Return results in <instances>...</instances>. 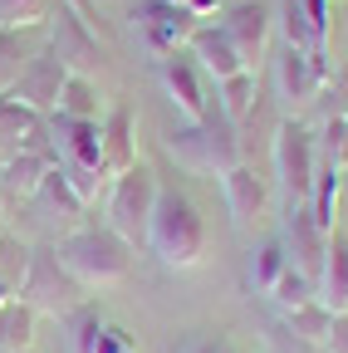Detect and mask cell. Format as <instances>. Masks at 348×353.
Returning <instances> with one entry per match:
<instances>
[{
  "instance_id": "ab89813d",
  "label": "cell",
  "mask_w": 348,
  "mask_h": 353,
  "mask_svg": "<svg viewBox=\"0 0 348 353\" xmlns=\"http://www.w3.org/2000/svg\"><path fill=\"white\" fill-rule=\"evenodd\" d=\"M221 353H236V348H226V343H221Z\"/></svg>"
},
{
  "instance_id": "ac0fdd59",
  "label": "cell",
  "mask_w": 348,
  "mask_h": 353,
  "mask_svg": "<svg viewBox=\"0 0 348 353\" xmlns=\"http://www.w3.org/2000/svg\"><path fill=\"white\" fill-rule=\"evenodd\" d=\"M187 50H192L196 69H201V74H211L216 83L245 69V64H240V54H236V44L226 39V30H221V25H196V34H192Z\"/></svg>"
},
{
  "instance_id": "ffe728a7",
  "label": "cell",
  "mask_w": 348,
  "mask_h": 353,
  "mask_svg": "<svg viewBox=\"0 0 348 353\" xmlns=\"http://www.w3.org/2000/svg\"><path fill=\"white\" fill-rule=\"evenodd\" d=\"M99 132H103V172L108 176H118V172H127V167L138 162V148H133V108H127V103H113L103 113Z\"/></svg>"
},
{
  "instance_id": "30bf717a",
  "label": "cell",
  "mask_w": 348,
  "mask_h": 353,
  "mask_svg": "<svg viewBox=\"0 0 348 353\" xmlns=\"http://www.w3.org/2000/svg\"><path fill=\"white\" fill-rule=\"evenodd\" d=\"M221 196H226V211L236 221V231L250 236L260 216H270V187L250 162H236L231 172H221Z\"/></svg>"
},
{
  "instance_id": "7c38bea8",
  "label": "cell",
  "mask_w": 348,
  "mask_h": 353,
  "mask_svg": "<svg viewBox=\"0 0 348 353\" xmlns=\"http://www.w3.org/2000/svg\"><path fill=\"white\" fill-rule=\"evenodd\" d=\"M270 25H275V15H270V6H260V0H240V6L226 10L221 30L236 44L245 69H260V59L270 54Z\"/></svg>"
},
{
  "instance_id": "7a4b0ae2",
  "label": "cell",
  "mask_w": 348,
  "mask_h": 353,
  "mask_svg": "<svg viewBox=\"0 0 348 353\" xmlns=\"http://www.w3.org/2000/svg\"><path fill=\"white\" fill-rule=\"evenodd\" d=\"M59 265L83 285V290H108L118 280H127L133 270V245L108 226H79L54 245Z\"/></svg>"
},
{
  "instance_id": "7bdbcfd3",
  "label": "cell",
  "mask_w": 348,
  "mask_h": 353,
  "mask_svg": "<svg viewBox=\"0 0 348 353\" xmlns=\"http://www.w3.org/2000/svg\"><path fill=\"white\" fill-rule=\"evenodd\" d=\"M0 231H6V221H0Z\"/></svg>"
},
{
  "instance_id": "f1b7e54d",
  "label": "cell",
  "mask_w": 348,
  "mask_h": 353,
  "mask_svg": "<svg viewBox=\"0 0 348 353\" xmlns=\"http://www.w3.org/2000/svg\"><path fill=\"white\" fill-rule=\"evenodd\" d=\"M34 196H45V201H50V211H54V216H69V221L89 211V206L79 201V192L69 187V176H64L59 167H50V176L39 182V192H34Z\"/></svg>"
},
{
  "instance_id": "277c9868",
  "label": "cell",
  "mask_w": 348,
  "mask_h": 353,
  "mask_svg": "<svg viewBox=\"0 0 348 353\" xmlns=\"http://www.w3.org/2000/svg\"><path fill=\"white\" fill-rule=\"evenodd\" d=\"M157 192H162V182L143 162H133L127 172H118L108 182V231H118L133 250L147 245V221H152Z\"/></svg>"
},
{
  "instance_id": "cb8c5ba5",
  "label": "cell",
  "mask_w": 348,
  "mask_h": 353,
  "mask_svg": "<svg viewBox=\"0 0 348 353\" xmlns=\"http://www.w3.org/2000/svg\"><path fill=\"white\" fill-rule=\"evenodd\" d=\"M255 94H260V79H255V69H240V74H231V79H221V83H216V103H221V113H226L231 123H240V118L250 113Z\"/></svg>"
},
{
  "instance_id": "3957f363",
  "label": "cell",
  "mask_w": 348,
  "mask_h": 353,
  "mask_svg": "<svg viewBox=\"0 0 348 353\" xmlns=\"http://www.w3.org/2000/svg\"><path fill=\"white\" fill-rule=\"evenodd\" d=\"M167 152L177 157L187 172H196V176H221V172H231L236 162H245L240 132H236V123L221 113V103H211V113H206L201 123H187V128L172 132V138H167Z\"/></svg>"
},
{
  "instance_id": "52a82bcc",
  "label": "cell",
  "mask_w": 348,
  "mask_h": 353,
  "mask_svg": "<svg viewBox=\"0 0 348 353\" xmlns=\"http://www.w3.org/2000/svg\"><path fill=\"white\" fill-rule=\"evenodd\" d=\"M329 74H334L329 50H289V44H285V54L275 59V88H280V99H285L289 108L314 103V99L324 94Z\"/></svg>"
},
{
  "instance_id": "484cf974",
  "label": "cell",
  "mask_w": 348,
  "mask_h": 353,
  "mask_svg": "<svg viewBox=\"0 0 348 353\" xmlns=\"http://www.w3.org/2000/svg\"><path fill=\"white\" fill-rule=\"evenodd\" d=\"M30 260H34V250H30L20 236L0 231V285H6L10 294H20V285H25V275H30Z\"/></svg>"
},
{
  "instance_id": "6da1fadb",
  "label": "cell",
  "mask_w": 348,
  "mask_h": 353,
  "mask_svg": "<svg viewBox=\"0 0 348 353\" xmlns=\"http://www.w3.org/2000/svg\"><path fill=\"white\" fill-rule=\"evenodd\" d=\"M147 250L167 265V270H192L206 255V226H201V211L192 206L187 192L177 187H162L152 221H147Z\"/></svg>"
},
{
  "instance_id": "f6af8a7d",
  "label": "cell",
  "mask_w": 348,
  "mask_h": 353,
  "mask_svg": "<svg viewBox=\"0 0 348 353\" xmlns=\"http://www.w3.org/2000/svg\"><path fill=\"white\" fill-rule=\"evenodd\" d=\"M314 353H319V348H314Z\"/></svg>"
},
{
  "instance_id": "d6a6232c",
  "label": "cell",
  "mask_w": 348,
  "mask_h": 353,
  "mask_svg": "<svg viewBox=\"0 0 348 353\" xmlns=\"http://www.w3.org/2000/svg\"><path fill=\"white\" fill-rule=\"evenodd\" d=\"M0 25H10V30H20V25H50L45 20V0H0Z\"/></svg>"
},
{
  "instance_id": "f35d334b",
  "label": "cell",
  "mask_w": 348,
  "mask_h": 353,
  "mask_svg": "<svg viewBox=\"0 0 348 353\" xmlns=\"http://www.w3.org/2000/svg\"><path fill=\"white\" fill-rule=\"evenodd\" d=\"M192 353H221V343H196Z\"/></svg>"
},
{
  "instance_id": "8fae6325",
  "label": "cell",
  "mask_w": 348,
  "mask_h": 353,
  "mask_svg": "<svg viewBox=\"0 0 348 353\" xmlns=\"http://www.w3.org/2000/svg\"><path fill=\"white\" fill-rule=\"evenodd\" d=\"M64 79H69V69L59 64V54L50 50V39H45V50H39V54L25 64V74L15 79L10 99H20V103L34 108L39 118H50V113L59 108V88H64Z\"/></svg>"
},
{
  "instance_id": "e0dca14e",
  "label": "cell",
  "mask_w": 348,
  "mask_h": 353,
  "mask_svg": "<svg viewBox=\"0 0 348 353\" xmlns=\"http://www.w3.org/2000/svg\"><path fill=\"white\" fill-rule=\"evenodd\" d=\"M45 39H50V25H0V94H10L15 79L25 74V64L45 50Z\"/></svg>"
},
{
  "instance_id": "44dd1931",
  "label": "cell",
  "mask_w": 348,
  "mask_h": 353,
  "mask_svg": "<svg viewBox=\"0 0 348 353\" xmlns=\"http://www.w3.org/2000/svg\"><path fill=\"white\" fill-rule=\"evenodd\" d=\"M54 113H69V118H89V123H103V94L89 74H69L64 88H59V108Z\"/></svg>"
},
{
  "instance_id": "4dcf8cb0",
  "label": "cell",
  "mask_w": 348,
  "mask_h": 353,
  "mask_svg": "<svg viewBox=\"0 0 348 353\" xmlns=\"http://www.w3.org/2000/svg\"><path fill=\"white\" fill-rule=\"evenodd\" d=\"M280 30H285V44H289V50H329V44H314L309 15H304L299 0H280Z\"/></svg>"
},
{
  "instance_id": "8d00e7d4",
  "label": "cell",
  "mask_w": 348,
  "mask_h": 353,
  "mask_svg": "<svg viewBox=\"0 0 348 353\" xmlns=\"http://www.w3.org/2000/svg\"><path fill=\"white\" fill-rule=\"evenodd\" d=\"M64 6H69L83 25H89V30H99V34H103V25H99V6H94V0H64Z\"/></svg>"
},
{
  "instance_id": "83f0119b",
  "label": "cell",
  "mask_w": 348,
  "mask_h": 353,
  "mask_svg": "<svg viewBox=\"0 0 348 353\" xmlns=\"http://www.w3.org/2000/svg\"><path fill=\"white\" fill-rule=\"evenodd\" d=\"M285 245H280V236L275 241H265V245H255V255H250V285L260 290V294H270V285L285 275Z\"/></svg>"
},
{
  "instance_id": "1f68e13d",
  "label": "cell",
  "mask_w": 348,
  "mask_h": 353,
  "mask_svg": "<svg viewBox=\"0 0 348 353\" xmlns=\"http://www.w3.org/2000/svg\"><path fill=\"white\" fill-rule=\"evenodd\" d=\"M319 162H334L348 172V118H324L319 128Z\"/></svg>"
},
{
  "instance_id": "d590c367",
  "label": "cell",
  "mask_w": 348,
  "mask_h": 353,
  "mask_svg": "<svg viewBox=\"0 0 348 353\" xmlns=\"http://www.w3.org/2000/svg\"><path fill=\"white\" fill-rule=\"evenodd\" d=\"M123 348H133V343H127V334L113 329V324H103L99 339H94V353H123Z\"/></svg>"
},
{
  "instance_id": "f546056e",
  "label": "cell",
  "mask_w": 348,
  "mask_h": 353,
  "mask_svg": "<svg viewBox=\"0 0 348 353\" xmlns=\"http://www.w3.org/2000/svg\"><path fill=\"white\" fill-rule=\"evenodd\" d=\"M270 299H275L280 314H289V309H299V304H309V299H314V280H309V275H299L294 265H285V275L270 285Z\"/></svg>"
},
{
  "instance_id": "5bb4252c",
  "label": "cell",
  "mask_w": 348,
  "mask_h": 353,
  "mask_svg": "<svg viewBox=\"0 0 348 353\" xmlns=\"http://www.w3.org/2000/svg\"><path fill=\"white\" fill-rule=\"evenodd\" d=\"M50 132H54V152L64 167H89L103 172V132L89 118H69V113H50Z\"/></svg>"
},
{
  "instance_id": "b9f144b4",
  "label": "cell",
  "mask_w": 348,
  "mask_h": 353,
  "mask_svg": "<svg viewBox=\"0 0 348 353\" xmlns=\"http://www.w3.org/2000/svg\"><path fill=\"white\" fill-rule=\"evenodd\" d=\"M123 353H138V348H123Z\"/></svg>"
},
{
  "instance_id": "ee69618b",
  "label": "cell",
  "mask_w": 348,
  "mask_h": 353,
  "mask_svg": "<svg viewBox=\"0 0 348 353\" xmlns=\"http://www.w3.org/2000/svg\"><path fill=\"white\" fill-rule=\"evenodd\" d=\"M25 353H34V348H25Z\"/></svg>"
},
{
  "instance_id": "9c48e42d",
  "label": "cell",
  "mask_w": 348,
  "mask_h": 353,
  "mask_svg": "<svg viewBox=\"0 0 348 353\" xmlns=\"http://www.w3.org/2000/svg\"><path fill=\"white\" fill-rule=\"evenodd\" d=\"M157 83H162V94L172 99V108H177L187 123H201L211 113V94H206V79H201L196 59L162 54L157 59Z\"/></svg>"
},
{
  "instance_id": "4fadbf2b",
  "label": "cell",
  "mask_w": 348,
  "mask_h": 353,
  "mask_svg": "<svg viewBox=\"0 0 348 353\" xmlns=\"http://www.w3.org/2000/svg\"><path fill=\"white\" fill-rule=\"evenodd\" d=\"M138 30L147 39V50L162 59V54H182V44H192L196 34V15L187 6H167V0H152V6L138 10Z\"/></svg>"
},
{
  "instance_id": "5b68a950",
  "label": "cell",
  "mask_w": 348,
  "mask_h": 353,
  "mask_svg": "<svg viewBox=\"0 0 348 353\" xmlns=\"http://www.w3.org/2000/svg\"><path fill=\"white\" fill-rule=\"evenodd\" d=\"M270 157H275V176H280V187H285V201H309L314 172H319V132L309 123L280 118V132H275V143H270Z\"/></svg>"
},
{
  "instance_id": "74e56055",
  "label": "cell",
  "mask_w": 348,
  "mask_h": 353,
  "mask_svg": "<svg viewBox=\"0 0 348 353\" xmlns=\"http://www.w3.org/2000/svg\"><path fill=\"white\" fill-rule=\"evenodd\" d=\"M182 6H187L196 20H206V15H216V6H221V0H182Z\"/></svg>"
},
{
  "instance_id": "2e32d148",
  "label": "cell",
  "mask_w": 348,
  "mask_h": 353,
  "mask_svg": "<svg viewBox=\"0 0 348 353\" xmlns=\"http://www.w3.org/2000/svg\"><path fill=\"white\" fill-rule=\"evenodd\" d=\"M50 167H59L54 148H15L10 157H0V192H6V201H30L39 192V182L50 176Z\"/></svg>"
},
{
  "instance_id": "8992f818",
  "label": "cell",
  "mask_w": 348,
  "mask_h": 353,
  "mask_svg": "<svg viewBox=\"0 0 348 353\" xmlns=\"http://www.w3.org/2000/svg\"><path fill=\"white\" fill-rule=\"evenodd\" d=\"M15 299H25L34 314H50V319H69L74 309H83L89 304V290H83L64 265H59V255L54 250H34V260H30V275H25V285H20V294Z\"/></svg>"
},
{
  "instance_id": "d6986e66",
  "label": "cell",
  "mask_w": 348,
  "mask_h": 353,
  "mask_svg": "<svg viewBox=\"0 0 348 353\" xmlns=\"http://www.w3.org/2000/svg\"><path fill=\"white\" fill-rule=\"evenodd\" d=\"M314 299L329 309V314H348V236H329L324 250V270L314 280Z\"/></svg>"
},
{
  "instance_id": "9a60e30c",
  "label": "cell",
  "mask_w": 348,
  "mask_h": 353,
  "mask_svg": "<svg viewBox=\"0 0 348 353\" xmlns=\"http://www.w3.org/2000/svg\"><path fill=\"white\" fill-rule=\"evenodd\" d=\"M50 50L59 54V64L69 74H94V64H99V34L83 25L69 6H59V15L50 20Z\"/></svg>"
},
{
  "instance_id": "e575fe53",
  "label": "cell",
  "mask_w": 348,
  "mask_h": 353,
  "mask_svg": "<svg viewBox=\"0 0 348 353\" xmlns=\"http://www.w3.org/2000/svg\"><path fill=\"white\" fill-rule=\"evenodd\" d=\"M319 353H348V314H334L329 339L319 343Z\"/></svg>"
},
{
  "instance_id": "836d02e7",
  "label": "cell",
  "mask_w": 348,
  "mask_h": 353,
  "mask_svg": "<svg viewBox=\"0 0 348 353\" xmlns=\"http://www.w3.org/2000/svg\"><path fill=\"white\" fill-rule=\"evenodd\" d=\"M324 103H329V118H348V64H338L324 83Z\"/></svg>"
},
{
  "instance_id": "ba28073f",
  "label": "cell",
  "mask_w": 348,
  "mask_h": 353,
  "mask_svg": "<svg viewBox=\"0 0 348 353\" xmlns=\"http://www.w3.org/2000/svg\"><path fill=\"white\" fill-rule=\"evenodd\" d=\"M329 236H334V231H324L319 221H314V211L304 206V201H285V231H280V245H285V260L294 265L299 275L319 280Z\"/></svg>"
},
{
  "instance_id": "4316f807",
  "label": "cell",
  "mask_w": 348,
  "mask_h": 353,
  "mask_svg": "<svg viewBox=\"0 0 348 353\" xmlns=\"http://www.w3.org/2000/svg\"><path fill=\"white\" fill-rule=\"evenodd\" d=\"M329 324H334V314H329L319 299H309V304H299V309H289V314H285V329H289L294 339H304V343H314V348L329 339Z\"/></svg>"
},
{
  "instance_id": "603a6c76",
  "label": "cell",
  "mask_w": 348,
  "mask_h": 353,
  "mask_svg": "<svg viewBox=\"0 0 348 353\" xmlns=\"http://www.w3.org/2000/svg\"><path fill=\"white\" fill-rule=\"evenodd\" d=\"M343 167H334V162H319V172H314V192H309V206L314 211V221L324 231H334V211H338V196H343Z\"/></svg>"
},
{
  "instance_id": "60d3db41",
  "label": "cell",
  "mask_w": 348,
  "mask_h": 353,
  "mask_svg": "<svg viewBox=\"0 0 348 353\" xmlns=\"http://www.w3.org/2000/svg\"><path fill=\"white\" fill-rule=\"evenodd\" d=\"M167 6H182V0H167Z\"/></svg>"
},
{
  "instance_id": "7402d4cb",
  "label": "cell",
  "mask_w": 348,
  "mask_h": 353,
  "mask_svg": "<svg viewBox=\"0 0 348 353\" xmlns=\"http://www.w3.org/2000/svg\"><path fill=\"white\" fill-rule=\"evenodd\" d=\"M34 309L25 299H10V304H0V353H25L34 348Z\"/></svg>"
},
{
  "instance_id": "d4e9b609",
  "label": "cell",
  "mask_w": 348,
  "mask_h": 353,
  "mask_svg": "<svg viewBox=\"0 0 348 353\" xmlns=\"http://www.w3.org/2000/svg\"><path fill=\"white\" fill-rule=\"evenodd\" d=\"M39 123V113L34 108H25L20 99H10V94H0V157H10L25 138H30V128Z\"/></svg>"
}]
</instances>
